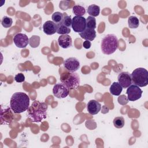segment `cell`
<instances>
[{"label": "cell", "instance_id": "cell-17", "mask_svg": "<svg viewBox=\"0 0 148 148\" xmlns=\"http://www.w3.org/2000/svg\"><path fill=\"white\" fill-rule=\"evenodd\" d=\"M99 12H100V8L99 6L96 5L92 4L90 5L88 7L87 13L88 14L90 15V16H92L94 17H97L99 15Z\"/></svg>", "mask_w": 148, "mask_h": 148}, {"label": "cell", "instance_id": "cell-16", "mask_svg": "<svg viewBox=\"0 0 148 148\" xmlns=\"http://www.w3.org/2000/svg\"><path fill=\"white\" fill-rule=\"evenodd\" d=\"M110 93L116 96H119L120 95L121 92L123 90V87L120 86V84L118 82H113L110 87L109 88Z\"/></svg>", "mask_w": 148, "mask_h": 148}, {"label": "cell", "instance_id": "cell-3", "mask_svg": "<svg viewBox=\"0 0 148 148\" xmlns=\"http://www.w3.org/2000/svg\"><path fill=\"white\" fill-rule=\"evenodd\" d=\"M119 47V41L114 34H108L102 39L101 48L102 53L110 55L115 52Z\"/></svg>", "mask_w": 148, "mask_h": 148}, {"label": "cell", "instance_id": "cell-5", "mask_svg": "<svg viewBox=\"0 0 148 148\" xmlns=\"http://www.w3.org/2000/svg\"><path fill=\"white\" fill-rule=\"evenodd\" d=\"M60 80L69 90H76L80 85V77L76 72H67L60 76Z\"/></svg>", "mask_w": 148, "mask_h": 148}, {"label": "cell", "instance_id": "cell-24", "mask_svg": "<svg viewBox=\"0 0 148 148\" xmlns=\"http://www.w3.org/2000/svg\"><path fill=\"white\" fill-rule=\"evenodd\" d=\"M86 28L95 29L96 28V19L92 16H88L86 18Z\"/></svg>", "mask_w": 148, "mask_h": 148}, {"label": "cell", "instance_id": "cell-13", "mask_svg": "<svg viewBox=\"0 0 148 148\" xmlns=\"http://www.w3.org/2000/svg\"><path fill=\"white\" fill-rule=\"evenodd\" d=\"M57 25L53 21L48 20L46 21L43 25V32L49 35H53L57 32Z\"/></svg>", "mask_w": 148, "mask_h": 148}, {"label": "cell", "instance_id": "cell-18", "mask_svg": "<svg viewBox=\"0 0 148 148\" xmlns=\"http://www.w3.org/2000/svg\"><path fill=\"white\" fill-rule=\"evenodd\" d=\"M128 24L130 28H136L139 25V21L136 16H131L128 19Z\"/></svg>", "mask_w": 148, "mask_h": 148}, {"label": "cell", "instance_id": "cell-22", "mask_svg": "<svg viewBox=\"0 0 148 148\" xmlns=\"http://www.w3.org/2000/svg\"><path fill=\"white\" fill-rule=\"evenodd\" d=\"M29 44L31 47H37L40 44V37L37 35H33L29 39Z\"/></svg>", "mask_w": 148, "mask_h": 148}, {"label": "cell", "instance_id": "cell-14", "mask_svg": "<svg viewBox=\"0 0 148 148\" xmlns=\"http://www.w3.org/2000/svg\"><path fill=\"white\" fill-rule=\"evenodd\" d=\"M58 43L60 46L64 49L70 47L72 45L71 37L68 35H62L58 39Z\"/></svg>", "mask_w": 148, "mask_h": 148}, {"label": "cell", "instance_id": "cell-27", "mask_svg": "<svg viewBox=\"0 0 148 148\" xmlns=\"http://www.w3.org/2000/svg\"><path fill=\"white\" fill-rule=\"evenodd\" d=\"M14 80L17 83L24 82L25 80V76L22 73H19L15 76Z\"/></svg>", "mask_w": 148, "mask_h": 148}, {"label": "cell", "instance_id": "cell-29", "mask_svg": "<svg viewBox=\"0 0 148 148\" xmlns=\"http://www.w3.org/2000/svg\"><path fill=\"white\" fill-rule=\"evenodd\" d=\"M91 43L90 41L89 40H85L83 42V46L84 48L86 49H88L91 47Z\"/></svg>", "mask_w": 148, "mask_h": 148}, {"label": "cell", "instance_id": "cell-4", "mask_svg": "<svg viewBox=\"0 0 148 148\" xmlns=\"http://www.w3.org/2000/svg\"><path fill=\"white\" fill-rule=\"evenodd\" d=\"M132 83L134 84L143 87L148 84V72L143 68H138L131 74Z\"/></svg>", "mask_w": 148, "mask_h": 148}, {"label": "cell", "instance_id": "cell-11", "mask_svg": "<svg viewBox=\"0 0 148 148\" xmlns=\"http://www.w3.org/2000/svg\"><path fill=\"white\" fill-rule=\"evenodd\" d=\"M118 83L123 88H128L132 84L131 74L127 72H123L119 73L117 77Z\"/></svg>", "mask_w": 148, "mask_h": 148}, {"label": "cell", "instance_id": "cell-1", "mask_svg": "<svg viewBox=\"0 0 148 148\" xmlns=\"http://www.w3.org/2000/svg\"><path fill=\"white\" fill-rule=\"evenodd\" d=\"M10 106L14 113H23L28 110L29 106V98L24 92H15L10 98Z\"/></svg>", "mask_w": 148, "mask_h": 148}, {"label": "cell", "instance_id": "cell-19", "mask_svg": "<svg viewBox=\"0 0 148 148\" xmlns=\"http://www.w3.org/2000/svg\"><path fill=\"white\" fill-rule=\"evenodd\" d=\"M57 33L60 35H68L71 32V28H68L62 23L57 24Z\"/></svg>", "mask_w": 148, "mask_h": 148}, {"label": "cell", "instance_id": "cell-6", "mask_svg": "<svg viewBox=\"0 0 148 148\" xmlns=\"http://www.w3.org/2000/svg\"><path fill=\"white\" fill-rule=\"evenodd\" d=\"M143 91L137 86L131 84L127 90L126 93L128 95L127 98L128 101H135L140 98L142 97Z\"/></svg>", "mask_w": 148, "mask_h": 148}, {"label": "cell", "instance_id": "cell-23", "mask_svg": "<svg viewBox=\"0 0 148 148\" xmlns=\"http://www.w3.org/2000/svg\"><path fill=\"white\" fill-rule=\"evenodd\" d=\"M113 125L117 128H121L124 127L125 121L124 119L122 116L116 117L113 120Z\"/></svg>", "mask_w": 148, "mask_h": 148}, {"label": "cell", "instance_id": "cell-21", "mask_svg": "<svg viewBox=\"0 0 148 148\" xmlns=\"http://www.w3.org/2000/svg\"><path fill=\"white\" fill-rule=\"evenodd\" d=\"M72 10L73 13L77 16H82L86 13L85 8L80 5H75L72 8Z\"/></svg>", "mask_w": 148, "mask_h": 148}, {"label": "cell", "instance_id": "cell-25", "mask_svg": "<svg viewBox=\"0 0 148 148\" xmlns=\"http://www.w3.org/2000/svg\"><path fill=\"white\" fill-rule=\"evenodd\" d=\"M13 23V20L12 18L4 16L1 20V24L5 28H9L12 26Z\"/></svg>", "mask_w": 148, "mask_h": 148}, {"label": "cell", "instance_id": "cell-8", "mask_svg": "<svg viewBox=\"0 0 148 148\" xmlns=\"http://www.w3.org/2000/svg\"><path fill=\"white\" fill-rule=\"evenodd\" d=\"M69 92V88L63 83H58L54 86L53 93L54 95L58 98H64L66 97Z\"/></svg>", "mask_w": 148, "mask_h": 148}, {"label": "cell", "instance_id": "cell-10", "mask_svg": "<svg viewBox=\"0 0 148 148\" xmlns=\"http://www.w3.org/2000/svg\"><path fill=\"white\" fill-rule=\"evenodd\" d=\"M13 40L15 45L19 48H25L29 44V39L24 34L18 33L16 34Z\"/></svg>", "mask_w": 148, "mask_h": 148}, {"label": "cell", "instance_id": "cell-26", "mask_svg": "<svg viewBox=\"0 0 148 148\" xmlns=\"http://www.w3.org/2000/svg\"><path fill=\"white\" fill-rule=\"evenodd\" d=\"M63 25L65 26L70 28L71 26H72V18H71V16H68L66 14V13H64V18L62 20V21L61 23Z\"/></svg>", "mask_w": 148, "mask_h": 148}, {"label": "cell", "instance_id": "cell-2", "mask_svg": "<svg viewBox=\"0 0 148 148\" xmlns=\"http://www.w3.org/2000/svg\"><path fill=\"white\" fill-rule=\"evenodd\" d=\"M48 106L44 102L34 101L28 109V114L33 122H40L47 116Z\"/></svg>", "mask_w": 148, "mask_h": 148}, {"label": "cell", "instance_id": "cell-7", "mask_svg": "<svg viewBox=\"0 0 148 148\" xmlns=\"http://www.w3.org/2000/svg\"><path fill=\"white\" fill-rule=\"evenodd\" d=\"M72 28L76 32H83L86 28V18L83 16H75L72 18Z\"/></svg>", "mask_w": 148, "mask_h": 148}, {"label": "cell", "instance_id": "cell-15", "mask_svg": "<svg viewBox=\"0 0 148 148\" xmlns=\"http://www.w3.org/2000/svg\"><path fill=\"white\" fill-rule=\"evenodd\" d=\"M79 35L86 40L92 41L96 37V31L94 29L86 28L83 32L79 33Z\"/></svg>", "mask_w": 148, "mask_h": 148}, {"label": "cell", "instance_id": "cell-20", "mask_svg": "<svg viewBox=\"0 0 148 148\" xmlns=\"http://www.w3.org/2000/svg\"><path fill=\"white\" fill-rule=\"evenodd\" d=\"M63 18H64V13H62L59 12H54L51 16L53 21L56 24H61Z\"/></svg>", "mask_w": 148, "mask_h": 148}, {"label": "cell", "instance_id": "cell-12", "mask_svg": "<svg viewBox=\"0 0 148 148\" xmlns=\"http://www.w3.org/2000/svg\"><path fill=\"white\" fill-rule=\"evenodd\" d=\"M87 111L90 114L95 115L99 113L101 109V103L94 99L90 100L87 105Z\"/></svg>", "mask_w": 148, "mask_h": 148}, {"label": "cell", "instance_id": "cell-9", "mask_svg": "<svg viewBox=\"0 0 148 148\" xmlns=\"http://www.w3.org/2000/svg\"><path fill=\"white\" fill-rule=\"evenodd\" d=\"M64 68L71 72H75L80 67V62L75 57H70L66 59L63 63Z\"/></svg>", "mask_w": 148, "mask_h": 148}, {"label": "cell", "instance_id": "cell-28", "mask_svg": "<svg viewBox=\"0 0 148 148\" xmlns=\"http://www.w3.org/2000/svg\"><path fill=\"white\" fill-rule=\"evenodd\" d=\"M118 102L120 104L124 105L128 103V99L125 95H121L118 98Z\"/></svg>", "mask_w": 148, "mask_h": 148}]
</instances>
